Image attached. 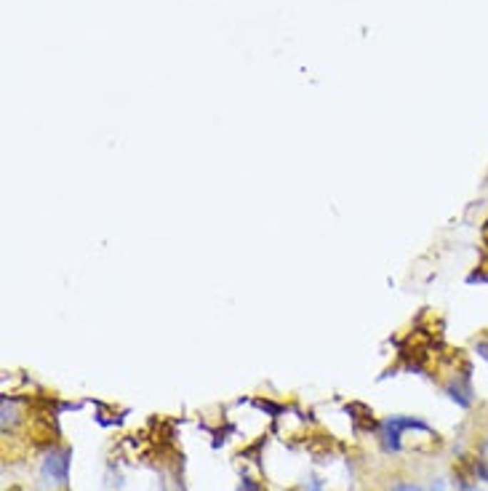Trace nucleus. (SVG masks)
I'll list each match as a JSON object with an SVG mask.
<instances>
[{"instance_id":"f257e3e1","label":"nucleus","mask_w":488,"mask_h":491,"mask_svg":"<svg viewBox=\"0 0 488 491\" xmlns=\"http://www.w3.org/2000/svg\"><path fill=\"white\" fill-rule=\"evenodd\" d=\"M67 472H70V451H51L46 460H43V475L54 483L67 481Z\"/></svg>"},{"instance_id":"f03ea898","label":"nucleus","mask_w":488,"mask_h":491,"mask_svg":"<svg viewBox=\"0 0 488 491\" xmlns=\"http://www.w3.org/2000/svg\"><path fill=\"white\" fill-rule=\"evenodd\" d=\"M392 491H425V489H419V486H414V483H395Z\"/></svg>"},{"instance_id":"7ed1b4c3","label":"nucleus","mask_w":488,"mask_h":491,"mask_svg":"<svg viewBox=\"0 0 488 491\" xmlns=\"http://www.w3.org/2000/svg\"><path fill=\"white\" fill-rule=\"evenodd\" d=\"M238 491H256V489H254V483H251V481H243Z\"/></svg>"},{"instance_id":"20e7f679","label":"nucleus","mask_w":488,"mask_h":491,"mask_svg":"<svg viewBox=\"0 0 488 491\" xmlns=\"http://www.w3.org/2000/svg\"><path fill=\"white\" fill-rule=\"evenodd\" d=\"M310 491H323V486H320V481H312V483H310Z\"/></svg>"}]
</instances>
